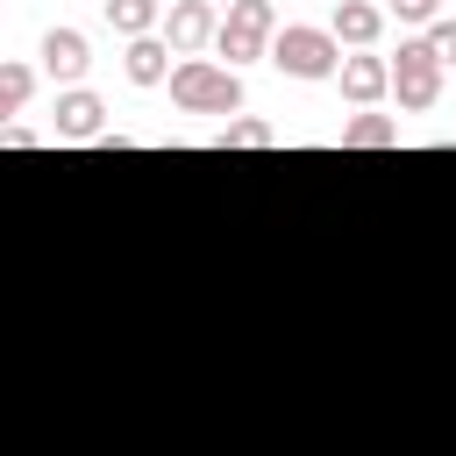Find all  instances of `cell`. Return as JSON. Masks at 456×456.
<instances>
[{"label": "cell", "mask_w": 456, "mask_h": 456, "mask_svg": "<svg viewBox=\"0 0 456 456\" xmlns=\"http://www.w3.org/2000/svg\"><path fill=\"white\" fill-rule=\"evenodd\" d=\"M171 100L185 114H242V71H228L214 57H185L171 71Z\"/></svg>", "instance_id": "cell-1"}, {"label": "cell", "mask_w": 456, "mask_h": 456, "mask_svg": "<svg viewBox=\"0 0 456 456\" xmlns=\"http://www.w3.org/2000/svg\"><path fill=\"white\" fill-rule=\"evenodd\" d=\"M271 43H278V7H271V0H235V7L221 14L214 50L228 57V71H242L249 57H271Z\"/></svg>", "instance_id": "cell-2"}, {"label": "cell", "mask_w": 456, "mask_h": 456, "mask_svg": "<svg viewBox=\"0 0 456 456\" xmlns=\"http://www.w3.org/2000/svg\"><path fill=\"white\" fill-rule=\"evenodd\" d=\"M271 64H278L285 78H335V71H342V43H335V28L285 21L278 43H271Z\"/></svg>", "instance_id": "cell-3"}, {"label": "cell", "mask_w": 456, "mask_h": 456, "mask_svg": "<svg viewBox=\"0 0 456 456\" xmlns=\"http://www.w3.org/2000/svg\"><path fill=\"white\" fill-rule=\"evenodd\" d=\"M442 57H435V43L428 36H399V57H392V93H399V107L406 114H428L435 100H442Z\"/></svg>", "instance_id": "cell-4"}, {"label": "cell", "mask_w": 456, "mask_h": 456, "mask_svg": "<svg viewBox=\"0 0 456 456\" xmlns=\"http://www.w3.org/2000/svg\"><path fill=\"white\" fill-rule=\"evenodd\" d=\"M214 36H221V7H214V0H171V7H164V43H171L178 57H200Z\"/></svg>", "instance_id": "cell-5"}, {"label": "cell", "mask_w": 456, "mask_h": 456, "mask_svg": "<svg viewBox=\"0 0 456 456\" xmlns=\"http://www.w3.org/2000/svg\"><path fill=\"white\" fill-rule=\"evenodd\" d=\"M50 135H57V142H100V135H107V100H100V93H86V86L57 93Z\"/></svg>", "instance_id": "cell-6"}, {"label": "cell", "mask_w": 456, "mask_h": 456, "mask_svg": "<svg viewBox=\"0 0 456 456\" xmlns=\"http://www.w3.org/2000/svg\"><path fill=\"white\" fill-rule=\"evenodd\" d=\"M36 57H43V71H50V78H57L64 93H71V86L86 78V64H93V43H86V28L57 21V28L43 36V50H36Z\"/></svg>", "instance_id": "cell-7"}, {"label": "cell", "mask_w": 456, "mask_h": 456, "mask_svg": "<svg viewBox=\"0 0 456 456\" xmlns=\"http://www.w3.org/2000/svg\"><path fill=\"white\" fill-rule=\"evenodd\" d=\"M335 78H342V100H356V107H378V100L392 93V57H378V50H349Z\"/></svg>", "instance_id": "cell-8"}, {"label": "cell", "mask_w": 456, "mask_h": 456, "mask_svg": "<svg viewBox=\"0 0 456 456\" xmlns=\"http://www.w3.org/2000/svg\"><path fill=\"white\" fill-rule=\"evenodd\" d=\"M328 28H335V43H349V50H370V43L385 36V7H370V0H335Z\"/></svg>", "instance_id": "cell-9"}, {"label": "cell", "mask_w": 456, "mask_h": 456, "mask_svg": "<svg viewBox=\"0 0 456 456\" xmlns=\"http://www.w3.org/2000/svg\"><path fill=\"white\" fill-rule=\"evenodd\" d=\"M171 57H178V50H171L164 36H142V43H128V50H121V71H128L135 86H164V78L178 71Z\"/></svg>", "instance_id": "cell-10"}, {"label": "cell", "mask_w": 456, "mask_h": 456, "mask_svg": "<svg viewBox=\"0 0 456 456\" xmlns=\"http://www.w3.org/2000/svg\"><path fill=\"white\" fill-rule=\"evenodd\" d=\"M107 28H114L121 43L164 36V0H107Z\"/></svg>", "instance_id": "cell-11"}, {"label": "cell", "mask_w": 456, "mask_h": 456, "mask_svg": "<svg viewBox=\"0 0 456 456\" xmlns=\"http://www.w3.org/2000/svg\"><path fill=\"white\" fill-rule=\"evenodd\" d=\"M392 142H399L392 114H349L342 121V150H392Z\"/></svg>", "instance_id": "cell-12"}, {"label": "cell", "mask_w": 456, "mask_h": 456, "mask_svg": "<svg viewBox=\"0 0 456 456\" xmlns=\"http://www.w3.org/2000/svg\"><path fill=\"white\" fill-rule=\"evenodd\" d=\"M271 142H278V128L256 121V114H228L221 135H214V150H271Z\"/></svg>", "instance_id": "cell-13"}, {"label": "cell", "mask_w": 456, "mask_h": 456, "mask_svg": "<svg viewBox=\"0 0 456 456\" xmlns=\"http://www.w3.org/2000/svg\"><path fill=\"white\" fill-rule=\"evenodd\" d=\"M28 93H36V71H28L21 57H0V114H21Z\"/></svg>", "instance_id": "cell-14"}, {"label": "cell", "mask_w": 456, "mask_h": 456, "mask_svg": "<svg viewBox=\"0 0 456 456\" xmlns=\"http://www.w3.org/2000/svg\"><path fill=\"white\" fill-rule=\"evenodd\" d=\"M392 14H399V21H420V28H435V21H442V0H392Z\"/></svg>", "instance_id": "cell-15"}, {"label": "cell", "mask_w": 456, "mask_h": 456, "mask_svg": "<svg viewBox=\"0 0 456 456\" xmlns=\"http://www.w3.org/2000/svg\"><path fill=\"white\" fill-rule=\"evenodd\" d=\"M428 43H435V57H442V64H456V14H442V21L428 28Z\"/></svg>", "instance_id": "cell-16"}, {"label": "cell", "mask_w": 456, "mask_h": 456, "mask_svg": "<svg viewBox=\"0 0 456 456\" xmlns=\"http://www.w3.org/2000/svg\"><path fill=\"white\" fill-rule=\"evenodd\" d=\"M214 7H221V14H228V7H235V0H214Z\"/></svg>", "instance_id": "cell-17"}]
</instances>
